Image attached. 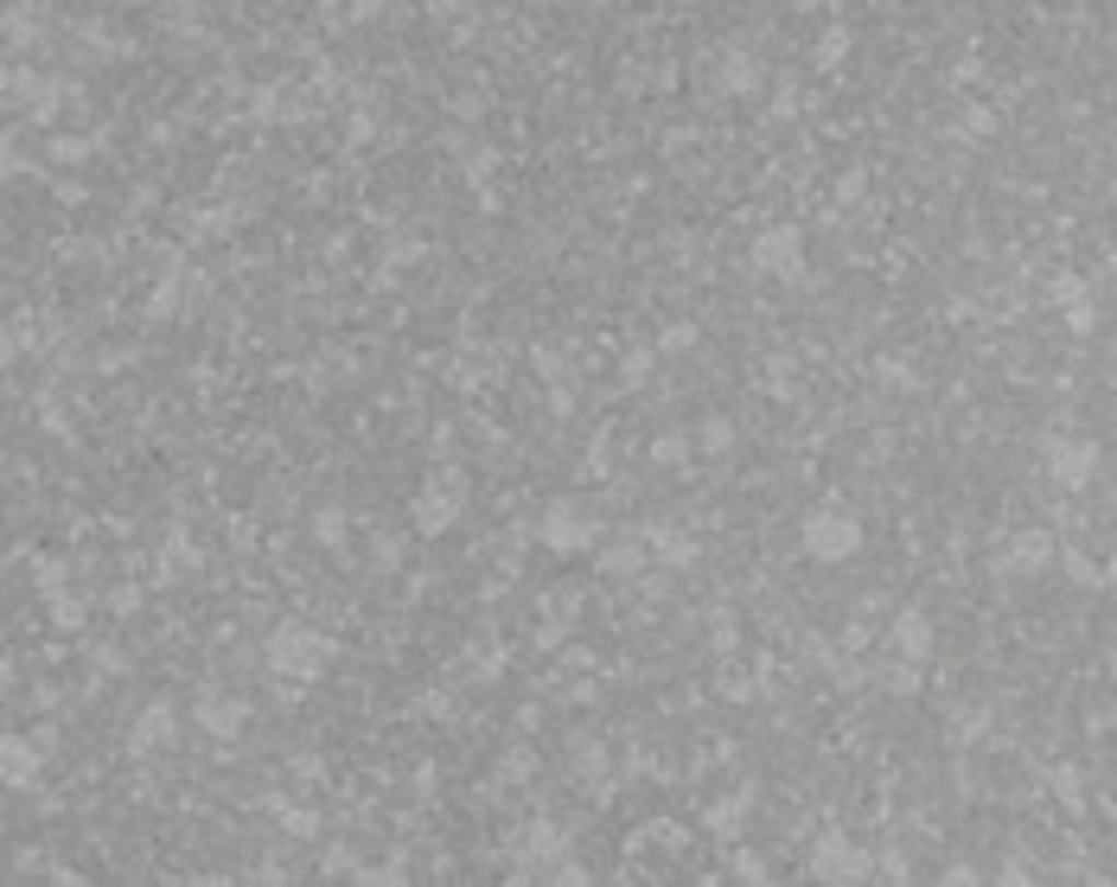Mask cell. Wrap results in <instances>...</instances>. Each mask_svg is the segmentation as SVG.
Listing matches in <instances>:
<instances>
[{"label":"cell","mask_w":1117,"mask_h":887,"mask_svg":"<svg viewBox=\"0 0 1117 887\" xmlns=\"http://www.w3.org/2000/svg\"><path fill=\"white\" fill-rule=\"evenodd\" d=\"M326 658H333V645L320 638V632L307 626H275V638H268V665L288 670V677H313V670H326Z\"/></svg>","instance_id":"1"},{"label":"cell","mask_w":1117,"mask_h":887,"mask_svg":"<svg viewBox=\"0 0 1117 887\" xmlns=\"http://www.w3.org/2000/svg\"><path fill=\"white\" fill-rule=\"evenodd\" d=\"M862 543L856 518H843V511H818V518L805 523V550L818 555V562H843V555Z\"/></svg>","instance_id":"2"},{"label":"cell","mask_w":1117,"mask_h":887,"mask_svg":"<svg viewBox=\"0 0 1117 887\" xmlns=\"http://www.w3.org/2000/svg\"><path fill=\"white\" fill-rule=\"evenodd\" d=\"M460 523V492L453 485H422V498H415V530L422 537H441V530H453Z\"/></svg>","instance_id":"3"},{"label":"cell","mask_w":1117,"mask_h":887,"mask_svg":"<svg viewBox=\"0 0 1117 887\" xmlns=\"http://www.w3.org/2000/svg\"><path fill=\"white\" fill-rule=\"evenodd\" d=\"M543 537H550V550H588V543L600 537V518H581V511L556 505L550 523H543Z\"/></svg>","instance_id":"4"},{"label":"cell","mask_w":1117,"mask_h":887,"mask_svg":"<svg viewBox=\"0 0 1117 887\" xmlns=\"http://www.w3.org/2000/svg\"><path fill=\"white\" fill-rule=\"evenodd\" d=\"M38 753L33 740H20V735H7L0 740V779H13V785H26V779H38Z\"/></svg>","instance_id":"5"},{"label":"cell","mask_w":1117,"mask_h":887,"mask_svg":"<svg viewBox=\"0 0 1117 887\" xmlns=\"http://www.w3.org/2000/svg\"><path fill=\"white\" fill-rule=\"evenodd\" d=\"M160 740H173V709L153 703L141 722H135V747H160Z\"/></svg>","instance_id":"6"},{"label":"cell","mask_w":1117,"mask_h":887,"mask_svg":"<svg viewBox=\"0 0 1117 887\" xmlns=\"http://www.w3.org/2000/svg\"><path fill=\"white\" fill-rule=\"evenodd\" d=\"M198 722H205L211 735H237V728H243V709L237 703H198Z\"/></svg>","instance_id":"7"},{"label":"cell","mask_w":1117,"mask_h":887,"mask_svg":"<svg viewBox=\"0 0 1117 887\" xmlns=\"http://www.w3.org/2000/svg\"><path fill=\"white\" fill-rule=\"evenodd\" d=\"M1053 466H1060L1067 480H1085V466H1092V447H1060V453H1053Z\"/></svg>","instance_id":"8"},{"label":"cell","mask_w":1117,"mask_h":887,"mask_svg":"<svg viewBox=\"0 0 1117 887\" xmlns=\"http://www.w3.org/2000/svg\"><path fill=\"white\" fill-rule=\"evenodd\" d=\"M13 358H20V338H13V333H7V326H0V370L13 365Z\"/></svg>","instance_id":"9"},{"label":"cell","mask_w":1117,"mask_h":887,"mask_svg":"<svg viewBox=\"0 0 1117 887\" xmlns=\"http://www.w3.org/2000/svg\"><path fill=\"white\" fill-rule=\"evenodd\" d=\"M13 166H20V153H13L7 141H0V173H13Z\"/></svg>","instance_id":"10"}]
</instances>
